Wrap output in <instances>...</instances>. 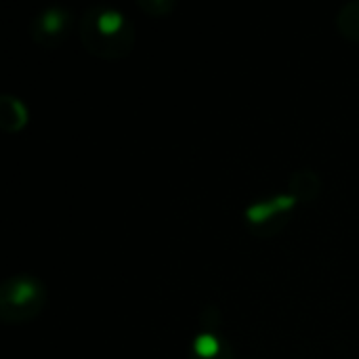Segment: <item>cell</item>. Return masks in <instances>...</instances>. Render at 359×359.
Instances as JSON below:
<instances>
[{
	"label": "cell",
	"mask_w": 359,
	"mask_h": 359,
	"mask_svg": "<svg viewBox=\"0 0 359 359\" xmlns=\"http://www.w3.org/2000/svg\"><path fill=\"white\" fill-rule=\"evenodd\" d=\"M80 38L90 55L116 61L130 55L135 46V27L120 11L95 4L80 21Z\"/></svg>",
	"instance_id": "obj_1"
},
{
	"label": "cell",
	"mask_w": 359,
	"mask_h": 359,
	"mask_svg": "<svg viewBox=\"0 0 359 359\" xmlns=\"http://www.w3.org/2000/svg\"><path fill=\"white\" fill-rule=\"evenodd\" d=\"M46 305V288L38 278L13 276L0 286V318L4 324L36 320Z\"/></svg>",
	"instance_id": "obj_2"
},
{
	"label": "cell",
	"mask_w": 359,
	"mask_h": 359,
	"mask_svg": "<svg viewBox=\"0 0 359 359\" xmlns=\"http://www.w3.org/2000/svg\"><path fill=\"white\" fill-rule=\"evenodd\" d=\"M69 13L63 11V8H46L44 13H40L38 17L32 19L29 23V34H32V40L50 50V48H57L65 38H67V32H69Z\"/></svg>",
	"instance_id": "obj_3"
},
{
	"label": "cell",
	"mask_w": 359,
	"mask_h": 359,
	"mask_svg": "<svg viewBox=\"0 0 359 359\" xmlns=\"http://www.w3.org/2000/svg\"><path fill=\"white\" fill-rule=\"evenodd\" d=\"M297 204V200L292 196H280L273 200H265V202H257L246 210V221L252 225V229L261 236H271L273 227L271 223L276 219H280L284 223V219L288 217L290 208Z\"/></svg>",
	"instance_id": "obj_4"
},
{
	"label": "cell",
	"mask_w": 359,
	"mask_h": 359,
	"mask_svg": "<svg viewBox=\"0 0 359 359\" xmlns=\"http://www.w3.org/2000/svg\"><path fill=\"white\" fill-rule=\"evenodd\" d=\"M27 124L25 105L11 95L0 97V128L6 133H19Z\"/></svg>",
	"instance_id": "obj_5"
},
{
	"label": "cell",
	"mask_w": 359,
	"mask_h": 359,
	"mask_svg": "<svg viewBox=\"0 0 359 359\" xmlns=\"http://www.w3.org/2000/svg\"><path fill=\"white\" fill-rule=\"evenodd\" d=\"M320 194V179L311 170H299L290 179V196L297 202H311Z\"/></svg>",
	"instance_id": "obj_6"
},
{
	"label": "cell",
	"mask_w": 359,
	"mask_h": 359,
	"mask_svg": "<svg viewBox=\"0 0 359 359\" xmlns=\"http://www.w3.org/2000/svg\"><path fill=\"white\" fill-rule=\"evenodd\" d=\"M337 27L339 32L353 40V42H359V0H351L347 2L339 15H337Z\"/></svg>",
	"instance_id": "obj_7"
},
{
	"label": "cell",
	"mask_w": 359,
	"mask_h": 359,
	"mask_svg": "<svg viewBox=\"0 0 359 359\" xmlns=\"http://www.w3.org/2000/svg\"><path fill=\"white\" fill-rule=\"evenodd\" d=\"M139 6H141L145 13H151V15H158V17L168 15V13L172 11V2H166V0H151V2L141 0Z\"/></svg>",
	"instance_id": "obj_8"
},
{
	"label": "cell",
	"mask_w": 359,
	"mask_h": 359,
	"mask_svg": "<svg viewBox=\"0 0 359 359\" xmlns=\"http://www.w3.org/2000/svg\"><path fill=\"white\" fill-rule=\"evenodd\" d=\"M189 359H236V358H233L231 347H229V345H225V347H223V351H219V353H217V355H212V358H196V355H191V353H189Z\"/></svg>",
	"instance_id": "obj_9"
}]
</instances>
